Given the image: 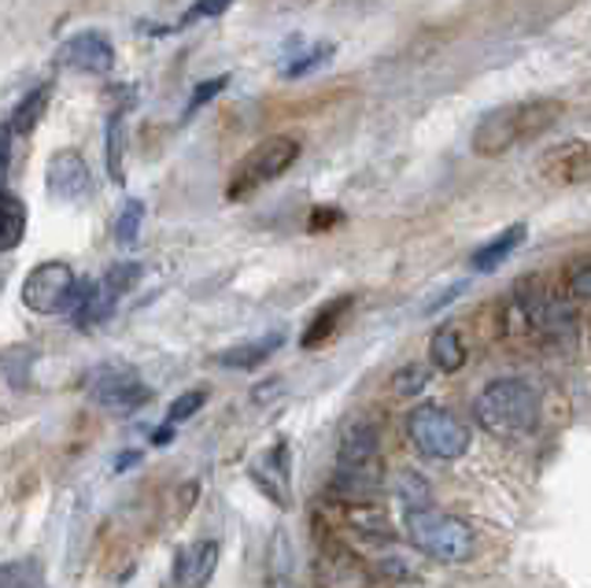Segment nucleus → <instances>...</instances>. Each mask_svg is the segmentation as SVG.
Here are the masks:
<instances>
[{
	"label": "nucleus",
	"instance_id": "nucleus-35",
	"mask_svg": "<svg viewBox=\"0 0 591 588\" xmlns=\"http://www.w3.org/2000/svg\"><path fill=\"white\" fill-rule=\"evenodd\" d=\"M137 459H141V451H126V456L119 459V463H115V470H126V467H133Z\"/></svg>",
	"mask_w": 591,
	"mask_h": 588
},
{
	"label": "nucleus",
	"instance_id": "nucleus-11",
	"mask_svg": "<svg viewBox=\"0 0 591 588\" xmlns=\"http://www.w3.org/2000/svg\"><path fill=\"white\" fill-rule=\"evenodd\" d=\"M547 185H588L591 182V141H562L547 149L536 163Z\"/></svg>",
	"mask_w": 591,
	"mask_h": 588
},
{
	"label": "nucleus",
	"instance_id": "nucleus-23",
	"mask_svg": "<svg viewBox=\"0 0 591 588\" xmlns=\"http://www.w3.org/2000/svg\"><path fill=\"white\" fill-rule=\"evenodd\" d=\"M122 152H126V126H122V108H115L111 119H108V174H111L115 185L126 182Z\"/></svg>",
	"mask_w": 591,
	"mask_h": 588
},
{
	"label": "nucleus",
	"instance_id": "nucleus-7",
	"mask_svg": "<svg viewBox=\"0 0 591 588\" xmlns=\"http://www.w3.org/2000/svg\"><path fill=\"white\" fill-rule=\"evenodd\" d=\"M525 297L514 300L517 314H522V325L533 333H540L547 341H569L577 330V311L573 300L558 297V292L544 289L540 281H522Z\"/></svg>",
	"mask_w": 591,
	"mask_h": 588
},
{
	"label": "nucleus",
	"instance_id": "nucleus-1",
	"mask_svg": "<svg viewBox=\"0 0 591 588\" xmlns=\"http://www.w3.org/2000/svg\"><path fill=\"white\" fill-rule=\"evenodd\" d=\"M566 115V104L555 97H533V100H514L503 104V108L488 111L477 122L470 138V149L492 160V156H506L517 145H529L536 138H544L551 126Z\"/></svg>",
	"mask_w": 591,
	"mask_h": 588
},
{
	"label": "nucleus",
	"instance_id": "nucleus-14",
	"mask_svg": "<svg viewBox=\"0 0 591 588\" xmlns=\"http://www.w3.org/2000/svg\"><path fill=\"white\" fill-rule=\"evenodd\" d=\"M218 544L193 541L174 555V588H207L218 570Z\"/></svg>",
	"mask_w": 591,
	"mask_h": 588
},
{
	"label": "nucleus",
	"instance_id": "nucleus-22",
	"mask_svg": "<svg viewBox=\"0 0 591 588\" xmlns=\"http://www.w3.org/2000/svg\"><path fill=\"white\" fill-rule=\"evenodd\" d=\"M352 303H355V297H341L336 303H330V308H325L319 319L311 322V330L303 333V349H319L322 341H330L336 333V325H341V319L352 311Z\"/></svg>",
	"mask_w": 591,
	"mask_h": 588
},
{
	"label": "nucleus",
	"instance_id": "nucleus-13",
	"mask_svg": "<svg viewBox=\"0 0 591 588\" xmlns=\"http://www.w3.org/2000/svg\"><path fill=\"white\" fill-rule=\"evenodd\" d=\"M60 63L71 71H82V75H108L115 67V49L97 30H82V34H74L60 45Z\"/></svg>",
	"mask_w": 591,
	"mask_h": 588
},
{
	"label": "nucleus",
	"instance_id": "nucleus-9",
	"mask_svg": "<svg viewBox=\"0 0 591 588\" xmlns=\"http://www.w3.org/2000/svg\"><path fill=\"white\" fill-rule=\"evenodd\" d=\"M89 396L111 415H133L137 407L148 404V388L130 366H97L89 374Z\"/></svg>",
	"mask_w": 591,
	"mask_h": 588
},
{
	"label": "nucleus",
	"instance_id": "nucleus-10",
	"mask_svg": "<svg viewBox=\"0 0 591 588\" xmlns=\"http://www.w3.org/2000/svg\"><path fill=\"white\" fill-rule=\"evenodd\" d=\"M314 577L322 588H374V574L352 548L336 541H325L314 563Z\"/></svg>",
	"mask_w": 591,
	"mask_h": 588
},
{
	"label": "nucleus",
	"instance_id": "nucleus-16",
	"mask_svg": "<svg viewBox=\"0 0 591 588\" xmlns=\"http://www.w3.org/2000/svg\"><path fill=\"white\" fill-rule=\"evenodd\" d=\"M256 474V485L267 492V496L273 503H289V492H284V485H289V445L284 440H278V445L270 448V456L262 459V467L251 470Z\"/></svg>",
	"mask_w": 591,
	"mask_h": 588
},
{
	"label": "nucleus",
	"instance_id": "nucleus-17",
	"mask_svg": "<svg viewBox=\"0 0 591 588\" xmlns=\"http://www.w3.org/2000/svg\"><path fill=\"white\" fill-rule=\"evenodd\" d=\"M281 344H284V333H267V338L234 344V349H226L218 355V366H226V371H251V366H259L262 360H270Z\"/></svg>",
	"mask_w": 591,
	"mask_h": 588
},
{
	"label": "nucleus",
	"instance_id": "nucleus-25",
	"mask_svg": "<svg viewBox=\"0 0 591 588\" xmlns=\"http://www.w3.org/2000/svg\"><path fill=\"white\" fill-rule=\"evenodd\" d=\"M141 223H144V201H126L119 218H115V237H119V245H133L137 234H141Z\"/></svg>",
	"mask_w": 591,
	"mask_h": 588
},
{
	"label": "nucleus",
	"instance_id": "nucleus-2",
	"mask_svg": "<svg viewBox=\"0 0 591 588\" xmlns=\"http://www.w3.org/2000/svg\"><path fill=\"white\" fill-rule=\"evenodd\" d=\"M385 485V463H382V437L374 423H355L344 429L341 451H336V474H333V496L344 507L355 503H374Z\"/></svg>",
	"mask_w": 591,
	"mask_h": 588
},
{
	"label": "nucleus",
	"instance_id": "nucleus-15",
	"mask_svg": "<svg viewBox=\"0 0 591 588\" xmlns=\"http://www.w3.org/2000/svg\"><path fill=\"white\" fill-rule=\"evenodd\" d=\"M525 234H529V226H525V223L506 226L499 237H492L488 245H481L477 252H473V256H470V267L477 270V275H492V270H499V264H506V259L514 256L517 245L525 240Z\"/></svg>",
	"mask_w": 591,
	"mask_h": 588
},
{
	"label": "nucleus",
	"instance_id": "nucleus-19",
	"mask_svg": "<svg viewBox=\"0 0 591 588\" xmlns=\"http://www.w3.org/2000/svg\"><path fill=\"white\" fill-rule=\"evenodd\" d=\"M49 100H52V82H41L37 89H30L23 100L15 104V111L8 115V126L15 130V138H30L37 130V122L45 119L49 111Z\"/></svg>",
	"mask_w": 591,
	"mask_h": 588
},
{
	"label": "nucleus",
	"instance_id": "nucleus-24",
	"mask_svg": "<svg viewBox=\"0 0 591 588\" xmlns=\"http://www.w3.org/2000/svg\"><path fill=\"white\" fill-rule=\"evenodd\" d=\"M429 377H432V371H429V366H421V363L399 366V371L393 374V393L396 396H418V393H426V388H429Z\"/></svg>",
	"mask_w": 591,
	"mask_h": 588
},
{
	"label": "nucleus",
	"instance_id": "nucleus-8",
	"mask_svg": "<svg viewBox=\"0 0 591 588\" xmlns=\"http://www.w3.org/2000/svg\"><path fill=\"white\" fill-rule=\"evenodd\" d=\"M78 289L82 281L74 278V270L60 259L37 264L23 281V303L34 314H74L78 308Z\"/></svg>",
	"mask_w": 591,
	"mask_h": 588
},
{
	"label": "nucleus",
	"instance_id": "nucleus-18",
	"mask_svg": "<svg viewBox=\"0 0 591 588\" xmlns=\"http://www.w3.org/2000/svg\"><path fill=\"white\" fill-rule=\"evenodd\" d=\"M429 360H432V371H440V374L462 371V363H466V344H462V333L455 325H440V330L432 333Z\"/></svg>",
	"mask_w": 591,
	"mask_h": 588
},
{
	"label": "nucleus",
	"instance_id": "nucleus-21",
	"mask_svg": "<svg viewBox=\"0 0 591 588\" xmlns=\"http://www.w3.org/2000/svg\"><path fill=\"white\" fill-rule=\"evenodd\" d=\"M347 522H352L355 533H363V537H369V541H393L396 537L388 514L382 507H374V503H355V507H347Z\"/></svg>",
	"mask_w": 591,
	"mask_h": 588
},
{
	"label": "nucleus",
	"instance_id": "nucleus-28",
	"mask_svg": "<svg viewBox=\"0 0 591 588\" xmlns=\"http://www.w3.org/2000/svg\"><path fill=\"white\" fill-rule=\"evenodd\" d=\"M399 496L407 500V511L432 507V500H429V485H426V481H421L418 474H404V478H399Z\"/></svg>",
	"mask_w": 591,
	"mask_h": 588
},
{
	"label": "nucleus",
	"instance_id": "nucleus-4",
	"mask_svg": "<svg viewBox=\"0 0 591 588\" xmlns=\"http://www.w3.org/2000/svg\"><path fill=\"white\" fill-rule=\"evenodd\" d=\"M407 541L415 544L421 555L437 563H466L473 555V530L470 522H462L459 514L437 511V507H421L407 511Z\"/></svg>",
	"mask_w": 591,
	"mask_h": 588
},
{
	"label": "nucleus",
	"instance_id": "nucleus-29",
	"mask_svg": "<svg viewBox=\"0 0 591 588\" xmlns=\"http://www.w3.org/2000/svg\"><path fill=\"white\" fill-rule=\"evenodd\" d=\"M229 86V75H218V78H207V82H200V86L193 89V97H189V104H185V119L189 115H196L200 108H204V104H211L218 97L222 89Z\"/></svg>",
	"mask_w": 591,
	"mask_h": 588
},
{
	"label": "nucleus",
	"instance_id": "nucleus-12",
	"mask_svg": "<svg viewBox=\"0 0 591 588\" xmlns=\"http://www.w3.org/2000/svg\"><path fill=\"white\" fill-rule=\"evenodd\" d=\"M45 182H49V193L63 204H78L93 196V171L74 149H60L52 156Z\"/></svg>",
	"mask_w": 591,
	"mask_h": 588
},
{
	"label": "nucleus",
	"instance_id": "nucleus-5",
	"mask_svg": "<svg viewBox=\"0 0 591 588\" xmlns=\"http://www.w3.org/2000/svg\"><path fill=\"white\" fill-rule=\"evenodd\" d=\"M407 437L418 448V456L432 463H455L470 451V426L440 404H418L407 415Z\"/></svg>",
	"mask_w": 591,
	"mask_h": 588
},
{
	"label": "nucleus",
	"instance_id": "nucleus-20",
	"mask_svg": "<svg viewBox=\"0 0 591 588\" xmlns=\"http://www.w3.org/2000/svg\"><path fill=\"white\" fill-rule=\"evenodd\" d=\"M23 234H26V204L4 185V196H0V248L15 252Z\"/></svg>",
	"mask_w": 591,
	"mask_h": 588
},
{
	"label": "nucleus",
	"instance_id": "nucleus-3",
	"mask_svg": "<svg viewBox=\"0 0 591 588\" xmlns=\"http://www.w3.org/2000/svg\"><path fill=\"white\" fill-rule=\"evenodd\" d=\"M473 418L495 440H525L540 426V393L525 377H495L473 400Z\"/></svg>",
	"mask_w": 591,
	"mask_h": 588
},
{
	"label": "nucleus",
	"instance_id": "nucleus-34",
	"mask_svg": "<svg viewBox=\"0 0 591 588\" xmlns=\"http://www.w3.org/2000/svg\"><path fill=\"white\" fill-rule=\"evenodd\" d=\"M171 437H174V426L166 423L163 429H155V437H152V440H155V445H166V440H171Z\"/></svg>",
	"mask_w": 591,
	"mask_h": 588
},
{
	"label": "nucleus",
	"instance_id": "nucleus-6",
	"mask_svg": "<svg viewBox=\"0 0 591 588\" xmlns=\"http://www.w3.org/2000/svg\"><path fill=\"white\" fill-rule=\"evenodd\" d=\"M303 145L289 138V133H278V138H267L259 141L256 149H251L245 160L234 167V174H229V185H226V196L229 201H248L256 189L278 182V178L289 171V167L300 160Z\"/></svg>",
	"mask_w": 591,
	"mask_h": 588
},
{
	"label": "nucleus",
	"instance_id": "nucleus-31",
	"mask_svg": "<svg viewBox=\"0 0 591 588\" xmlns=\"http://www.w3.org/2000/svg\"><path fill=\"white\" fill-rule=\"evenodd\" d=\"M566 297L569 300H588L591 303V264H580L569 270L566 278Z\"/></svg>",
	"mask_w": 591,
	"mask_h": 588
},
{
	"label": "nucleus",
	"instance_id": "nucleus-27",
	"mask_svg": "<svg viewBox=\"0 0 591 588\" xmlns=\"http://www.w3.org/2000/svg\"><path fill=\"white\" fill-rule=\"evenodd\" d=\"M333 56V45H319V49H311V52H303L300 60H292L289 67L281 71L284 78H303V75H311V71H319L322 63H330Z\"/></svg>",
	"mask_w": 591,
	"mask_h": 588
},
{
	"label": "nucleus",
	"instance_id": "nucleus-32",
	"mask_svg": "<svg viewBox=\"0 0 591 588\" xmlns=\"http://www.w3.org/2000/svg\"><path fill=\"white\" fill-rule=\"evenodd\" d=\"M333 223H341V212H333V207H314L311 229H325V226H333Z\"/></svg>",
	"mask_w": 591,
	"mask_h": 588
},
{
	"label": "nucleus",
	"instance_id": "nucleus-30",
	"mask_svg": "<svg viewBox=\"0 0 591 588\" xmlns=\"http://www.w3.org/2000/svg\"><path fill=\"white\" fill-rule=\"evenodd\" d=\"M229 4H234V0H196V4L185 8V15L178 26H193V23H200V19H218Z\"/></svg>",
	"mask_w": 591,
	"mask_h": 588
},
{
	"label": "nucleus",
	"instance_id": "nucleus-26",
	"mask_svg": "<svg viewBox=\"0 0 591 588\" xmlns=\"http://www.w3.org/2000/svg\"><path fill=\"white\" fill-rule=\"evenodd\" d=\"M211 400V393L207 388H189V393H182V396H174V404L166 407V423L171 426H178V423H189L200 407H204Z\"/></svg>",
	"mask_w": 591,
	"mask_h": 588
},
{
	"label": "nucleus",
	"instance_id": "nucleus-33",
	"mask_svg": "<svg viewBox=\"0 0 591 588\" xmlns=\"http://www.w3.org/2000/svg\"><path fill=\"white\" fill-rule=\"evenodd\" d=\"M462 289H466V286H462V281H459V286H451L448 292H443V297H437V300H432V303H429V308H426V311L432 314V311H437V308H448V303H451V300H455V297H459V292H462Z\"/></svg>",
	"mask_w": 591,
	"mask_h": 588
}]
</instances>
